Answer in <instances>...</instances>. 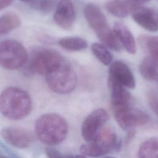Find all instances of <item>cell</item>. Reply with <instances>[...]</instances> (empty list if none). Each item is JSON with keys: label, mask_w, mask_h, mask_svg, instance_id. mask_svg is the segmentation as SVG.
<instances>
[{"label": "cell", "mask_w": 158, "mask_h": 158, "mask_svg": "<svg viewBox=\"0 0 158 158\" xmlns=\"http://www.w3.org/2000/svg\"><path fill=\"white\" fill-rule=\"evenodd\" d=\"M114 32L116 35L122 46L127 51L131 54L136 53V44L134 36L129 29L123 23L115 22L114 26Z\"/></svg>", "instance_id": "obj_15"}, {"label": "cell", "mask_w": 158, "mask_h": 158, "mask_svg": "<svg viewBox=\"0 0 158 158\" xmlns=\"http://www.w3.org/2000/svg\"><path fill=\"white\" fill-rule=\"evenodd\" d=\"M109 77L130 89L135 87V80L130 69L124 62L116 60L110 64Z\"/></svg>", "instance_id": "obj_12"}, {"label": "cell", "mask_w": 158, "mask_h": 158, "mask_svg": "<svg viewBox=\"0 0 158 158\" xmlns=\"http://www.w3.org/2000/svg\"><path fill=\"white\" fill-rule=\"evenodd\" d=\"M45 76L49 88L57 94L70 93L75 89L77 84L75 70L65 59Z\"/></svg>", "instance_id": "obj_4"}, {"label": "cell", "mask_w": 158, "mask_h": 158, "mask_svg": "<svg viewBox=\"0 0 158 158\" xmlns=\"http://www.w3.org/2000/svg\"><path fill=\"white\" fill-rule=\"evenodd\" d=\"M75 19V10L71 1L61 0L58 3L54 14L55 23L60 28L69 30L73 27Z\"/></svg>", "instance_id": "obj_11"}, {"label": "cell", "mask_w": 158, "mask_h": 158, "mask_svg": "<svg viewBox=\"0 0 158 158\" xmlns=\"http://www.w3.org/2000/svg\"><path fill=\"white\" fill-rule=\"evenodd\" d=\"M106 8L110 14L120 18L127 17L130 12L127 2L122 0H110L106 4Z\"/></svg>", "instance_id": "obj_19"}, {"label": "cell", "mask_w": 158, "mask_h": 158, "mask_svg": "<svg viewBox=\"0 0 158 158\" xmlns=\"http://www.w3.org/2000/svg\"><path fill=\"white\" fill-rule=\"evenodd\" d=\"M65 158H86L84 155H77V156H69Z\"/></svg>", "instance_id": "obj_28"}, {"label": "cell", "mask_w": 158, "mask_h": 158, "mask_svg": "<svg viewBox=\"0 0 158 158\" xmlns=\"http://www.w3.org/2000/svg\"><path fill=\"white\" fill-rule=\"evenodd\" d=\"M21 23L19 16L14 12H7L0 17V36L6 35L18 28Z\"/></svg>", "instance_id": "obj_16"}, {"label": "cell", "mask_w": 158, "mask_h": 158, "mask_svg": "<svg viewBox=\"0 0 158 158\" xmlns=\"http://www.w3.org/2000/svg\"><path fill=\"white\" fill-rule=\"evenodd\" d=\"M35 133L38 138L44 144L56 145L65 138L68 125L60 115L48 113L41 115L35 122Z\"/></svg>", "instance_id": "obj_2"}, {"label": "cell", "mask_w": 158, "mask_h": 158, "mask_svg": "<svg viewBox=\"0 0 158 158\" xmlns=\"http://www.w3.org/2000/svg\"><path fill=\"white\" fill-rule=\"evenodd\" d=\"M142 41L158 69V36L143 38Z\"/></svg>", "instance_id": "obj_22"}, {"label": "cell", "mask_w": 158, "mask_h": 158, "mask_svg": "<svg viewBox=\"0 0 158 158\" xmlns=\"http://www.w3.org/2000/svg\"><path fill=\"white\" fill-rule=\"evenodd\" d=\"M14 0H0V11L10 6Z\"/></svg>", "instance_id": "obj_27"}, {"label": "cell", "mask_w": 158, "mask_h": 158, "mask_svg": "<svg viewBox=\"0 0 158 158\" xmlns=\"http://www.w3.org/2000/svg\"><path fill=\"white\" fill-rule=\"evenodd\" d=\"M0 134L5 141L19 149L29 147L33 140L32 135L27 130L21 128H6L1 130Z\"/></svg>", "instance_id": "obj_10"}, {"label": "cell", "mask_w": 158, "mask_h": 158, "mask_svg": "<svg viewBox=\"0 0 158 158\" xmlns=\"http://www.w3.org/2000/svg\"><path fill=\"white\" fill-rule=\"evenodd\" d=\"M109 120V114L104 109H97L91 112L84 120L81 128L83 139L89 142Z\"/></svg>", "instance_id": "obj_9"}, {"label": "cell", "mask_w": 158, "mask_h": 158, "mask_svg": "<svg viewBox=\"0 0 158 158\" xmlns=\"http://www.w3.org/2000/svg\"><path fill=\"white\" fill-rule=\"evenodd\" d=\"M133 20L150 31H158V12L147 7H139L131 13Z\"/></svg>", "instance_id": "obj_13"}, {"label": "cell", "mask_w": 158, "mask_h": 158, "mask_svg": "<svg viewBox=\"0 0 158 158\" xmlns=\"http://www.w3.org/2000/svg\"><path fill=\"white\" fill-rule=\"evenodd\" d=\"M28 60V52L19 41L7 40L0 43V66L9 70L23 67Z\"/></svg>", "instance_id": "obj_6"}, {"label": "cell", "mask_w": 158, "mask_h": 158, "mask_svg": "<svg viewBox=\"0 0 158 158\" xmlns=\"http://www.w3.org/2000/svg\"><path fill=\"white\" fill-rule=\"evenodd\" d=\"M32 107L30 94L17 87H8L0 94V112L8 119L17 120L27 117Z\"/></svg>", "instance_id": "obj_1"}, {"label": "cell", "mask_w": 158, "mask_h": 158, "mask_svg": "<svg viewBox=\"0 0 158 158\" xmlns=\"http://www.w3.org/2000/svg\"><path fill=\"white\" fill-rule=\"evenodd\" d=\"M0 158H9V157H5V156H0Z\"/></svg>", "instance_id": "obj_31"}, {"label": "cell", "mask_w": 158, "mask_h": 158, "mask_svg": "<svg viewBox=\"0 0 158 158\" xmlns=\"http://www.w3.org/2000/svg\"><path fill=\"white\" fill-rule=\"evenodd\" d=\"M103 158H116V157H103Z\"/></svg>", "instance_id": "obj_30"}, {"label": "cell", "mask_w": 158, "mask_h": 158, "mask_svg": "<svg viewBox=\"0 0 158 158\" xmlns=\"http://www.w3.org/2000/svg\"><path fill=\"white\" fill-rule=\"evenodd\" d=\"M138 158H158V138H151L140 145Z\"/></svg>", "instance_id": "obj_17"}, {"label": "cell", "mask_w": 158, "mask_h": 158, "mask_svg": "<svg viewBox=\"0 0 158 158\" xmlns=\"http://www.w3.org/2000/svg\"><path fill=\"white\" fill-rule=\"evenodd\" d=\"M141 75L149 81L158 80V69L150 56L145 57L139 67Z\"/></svg>", "instance_id": "obj_18"}, {"label": "cell", "mask_w": 158, "mask_h": 158, "mask_svg": "<svg viewBox=\"0 0 158 158\" xmlns=\"http://www.w3.org/2000/svg\"><path fill=\"white\" fill-rule=\"evenodd\" d=\"M148 101L149 105L153 112L158 117V97L153 92H149L148 94Z\"/></svg>", "instance_id": "obj_24"}, {"label": "cell", "mask_w": 158, "mask_h": 158, "mask_svg": "<svg viewBox=\"0 0 158 158\" xmlns=\"http://www.w3.org/2000/svg\"><path fill=\"white\" fill-rule=\"evenodd\" d=\"M118 148L117 136L109 128H102L89 142L82 144L80 152L85 156L101 157Z\"/></svg>", "instance_id": "obj_5"}, {"label": "cell", "mask_w": 158, "mask_h": 158, "mask_svg": "<svg viewBox=\"0 0 158 158\" xmlns=\"http://www.w3.org/2000/svg\"><path fill=\"white\" fill-rule=\"evenodd\" d=\"M22 1L23 2H25V3L28 4L31 0H22Z\"/></svg>", "instance_id": "obj_29"}, {"label": "cell", "mask_w": 158, "mask_h": 158, "mask_svg": "<svg viewBox=\"0 0 158 158\" xmlns=\"http://www.w3.org/2000/svg\"><path fill=\"white\" fill-rule=\"evenodd\" d=\"M59 45L68 51H78L87 48V42L85 40L79 37H67L59 41Z\"/></svg>", "instance_id": "obj_20"}, {"label": "cell", "mask_w": 158, "mask_h": 158, "mask_svg": "<svg viewBox=\"0 0 158 158\" xmlns=\"http://www.w3.org/2000/svg\"><path fill=\"white\" fill-rule=\"evenodd\" d=\"M46 154L48 158H62L61 154L56 149H48L46 150Z\"/></svg>", "instance_id": "obj_26"}, {"label": "cell", "mask_w": 158, "mask_h": 158, "mask_svg": "<svg viewBox=\"0 0 158 158\" xmlns=\"http://www.w3.org/2000/svg\"><path fill=\"white\" fill-rule=\"evenodd\" d=\"M113 112L115 120L119 126L125 130L144 125L149 121L147 114L130 106L114 109Z\"/></svg>", "instance_id": "obj_8"}, {"label": "cell", "mask_w": 158, "mask_h": 158, "mask_svg": "<svg viewBox=\"0 0 158 158\" xmlns=\"http://www.w3.org/2000/svg\"><path fill=\"white\" fill-rule=\"evenodd\" d=\"M56 0H31L28 4L36 10L48 13L52 10Z\"/></svg>", "instance_id": "obj_23"}, {"label": "cell", "mask_w": 158, "mask_h": 158, "mask_svg": "<svg viewBox=\"0 0 158 158\" xmlns=\"http://www.w3.org/2000/svg\"><path fill=\"white\" fill-rule=\"evenodd\" d=\"M64 59L60 54L54 50L40 49L31 58L27 70L29 74L46 75L60 65Z\"/></svg>", "instance_id": "obj_7"}, {"label": "cell", "mask_w": 158, "mask_h": 158, "mask_svg": "<svg viewBox=\"0 0 158 158\" xmlns=\"http://www.w3.org/2000/svg\"><path fill=\"white\" fill-rule=\"evenodd\" d=\"M150 0H125L130 12H133L134 10L141 7V6Z\"/></svg>", "instance_id": "obj_25"}, {"label": "cell", "mask_w": 158, "mask_h": 158, "mask_svg": "<svg viewBox=\"0 0 158 158\" xmlns=\"http://www.w3.org/2000/svg\"><path fill=\"white\" fill-rule=\"evenodd\" d=\"M91 50L95 57L104 65H109L112 63V55L104 45L94 43L92 44Z\"/></svg>", "instance_id": "obj_21"}, {"label": "cell", "mask_w": 158, "mask_h": 158, "mask_svg": "<svg viewBox=\"0 0 158 158\" xmlns=\"http://www.w3.org/2000/svg\"><path fill=\"white\" fill-rule=\"evenodd\" d=\"M83 12L86 21L99 40L109 48L120 51L122 44L114 31L109 28L106 18L99 8L89 4L85 7Z\"/></svg>", "instance_id": "obj_3"}, {"label": "cell", "mask_w": 158, "mask_h": 158, "mask_svg": "<svg viewBox=\"0 0 158 158\" xmlns=\"http://www.w3.org/2000/svg\"><path fill=\"white\" fill-rule=\"evenodd\" d=\"M109 85L111 89V104L112 109L130 106L131 94L125 87L109 77Z\"/></svg>", "instance_id": "obj_14"}]
</instances>
